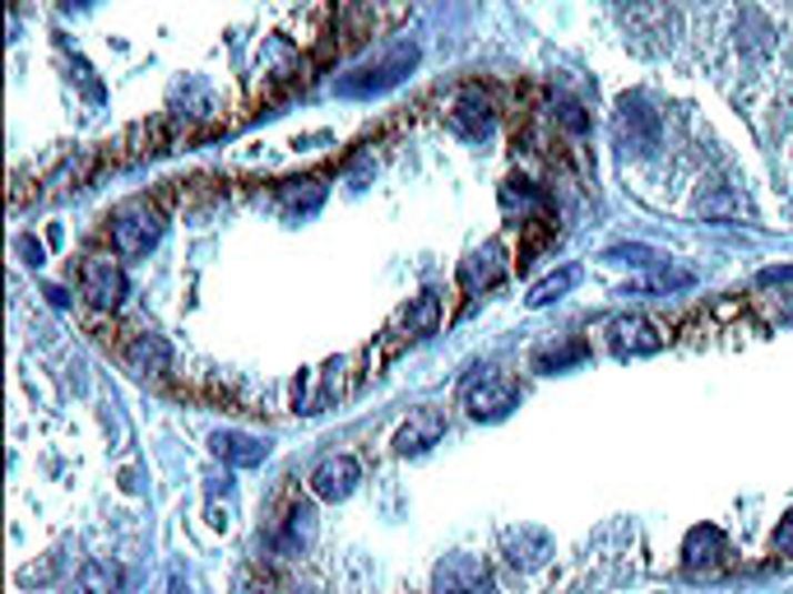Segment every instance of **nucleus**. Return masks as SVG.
<instances>
[{
	"label": "nucleus",
	"instance_id": "nucleus-1",
	"mask_svg": "<svg viewBox=\"0 0 793 594\" xmlns=\"http://www.w3.org/2000/svg\"><path fill=\"white\" fill-rule=\"evenodd\" d=\"M108 232H112L117 255H149L158 246V238H163V214H158V204H149V200H126L108 219Z\"/></svg>",
	"mask_w": 793,
	"mask_h": 594
},
{
	"label": "nucleus",
	"instance_id": "nucleus-2",
	"mask_svg": "<svg viewBox=\"0 0 793 594\" xmlns=\"http://www.w3.org/2000/svg\"><path fill=\"white\" fill-rule=\"evenodd\" d=\"M413 66H418V42H394L377 66H362L349 80H339V93H385L400 84Z\"/></svg>",
	"mask_w": 793,
	"mask_h": 594
},
{
	"label": "nucleus",
	"instance_id": "nucleus-3",
	"mask_svg": "<svg viewBox=\"0 0 793 594\" xmlns=\"http://www.w3.org/2000/svg\"><path fill=\"white\" fill-rule=\"evenodd\" d=\"M79 289H84V298L93 306H102V312H117L126 298V274L112 255H89V261L79 265Z\"/></svg>",
	"mask_w": 793,
	"mask_h": 594
},
{
	"label": "nucleus",
	"instance_id": "nucleus-4",
	"mask_svg": "<svg viewBox=\"0 0 793 594\" xmlns=\"http://www.w3.org/2000/svg\"><path fill=\"white\" fill-rule=\"evenodd\" d=\"M464 409L479 423H496V419H506L511 409H520V385L511 376H483L479 385L464 391Z\"/></svg>",
	"mask_w": 793,
	"mask_h": 594
},
{
	"label": "nucleus",
	"instance_id": "nucleus-5",
	"mask_svg": "<svg viewBox=\"0 0 793 594\" xmlns=\"http://www.w3.org/2000/svg\"><path fill=\"white\" fill-rule=\"evenodd\" d=\"M432 594H492V576L479 557H445L432 576Z\"/></svg>",
	"mask_w": 793,
	"mask_h": 594
},
{
	"label": "nucleus",
	"instance_id": "nucleus-6",
	"mask_svg": "<svg viewBox=\"0 0 793 594\" xmlns=\"http://www.w3.org/2000/svg\"><path fill=\"white\" fill-rule=\"evenodd\" d=\"M608 344H613L618 358H650L664 349V334L645 316H618V321H608Z\"/></svg>",
	"mask_w": 793,
	"mask_h": 594
},
{
	"label": "nucleus",
	"instance_id": "nucleus-7",
	"mask_svg": "<svg viewBox=\"0 0 793 594\" xmlns=\"http://www.w3.org/2000/svg\"><path fill=\"white\" fill-rule=\"evenodd\" d=\"M362 483V464L353 455H325L311 470V493L321 502H343Z\"/></svg>",
	"mask_w": 793,
	"mask_h": 594
},
{
	"label": "nucleus",
	"instance_id": "nucleus-8",
	"mask_svg": "<svg viewBox=\"0 0 793 594\" xmlns=\"http://www.w3.org/2000/svg\"><path fill=\"white\" fill-rule=\"evenodd\" d=\"M618 140H622V149H636V153H650L659 144V117L641 98L618 102Z\"/></svg>",
	"mask_w": 793,
	"mask_h": 594
},
{
	"label": "nucleus",
	"instance_id": "nucleus-9",
	"mask_svg": "<svg viewBox=\"0 0 793 594\" xmlns=\"http://www.w3.org/2000/svg\"><path fill=\"white\" fill-rule=\"evenodd\" d=\"M209 446H214V455L223 464H237V470H251V464H264V455H270V442L264 436H251V432H214L209 436Z\"/></svg>",
	"mask_w": 793,
	"mask_h": 594
},
{
	"label": "nucleus",
	"instance_id": "nucleus-10",
	"mask_svg": "<svg viewBox=\"0 0 793 594\" xmlns=\"http://www.w3.org/2000/svg\"><path fill=\"white\" fill-rule=\"evenodd\" d=\"M445 121H451V131H455V135H464V140H483V135H492L496 112H492V102H488L483 93H460Z\"/></svg>",
	"mask_w": 793,
	"mask_h": 594
},
{
	"label": "nucleus",
	"instance_id": "nucleus-11",
	"mask_svg": "<svg viewBox=\"0 0 793 594\" xmlns=\"http://www.w3.org/2000/svg\"><path fill=\"white\" fill-rule=\"evenodd\" d=\"M441 432H445V413L441 409H418L413 419L394 432V451L400 455H422L428 446L441 442Z\"/></svg>",
	"mask_w": 793,
	"mask_h": 594
},
{
	"label": "nucleus",
	"instance_id": "nucleus-12",
	"mask_svg": "<svg viewBox=\"0 0 793 594\" xmlns=\"http://www.w3.org/2000/svg\"><path fill=\"white\" fill-rule=\"evenodd\" d=\"M126 363L135 376H168L172 368V344L163 334H135V340L126 344Z\"/></svg>",
	"mask_w": 793,
	"mask_h": 594
},
{
	"label": "nucleus",
	"instance_id": "nucleus-13",
	"mask_svg": "<svg viewBox=\"0 0 793 594\" xmlns=\"http://www.w3.org/2000/svg\"><path fill=\"white\" fill-rule=\"evenodd\" d=\"M724 557V534L715 525H696L682 538V566L686 572H715Z\"/></svg>",
	"mask_w": 793,
	"mask_h": 594
},
{
	"label": "nucleus",
	"instance_id": "nucleus-14",
	"mask_svg": "<svg viewBox=\"0 0 793 594\" xmlns=\"http://www.w3.org/2000/svg\"><path fill=\"white\" fill-rule=\"evenodd\" d=\"M501 210H506L511 223H534L548 214V200L534 182H524V177H511L506 187H501Z\"/></svg>",
	"mask_w": 793,
	"mask_h": 594
},
{
	"label": "nucleus",
	"instance_id": "nucleus-15",
	"mask_svg": "<svg viewBox=\"0 0 793 594\" xmlns=\"http://www.w3.org/2000/svg\"><path fill=\"white\" fill-rule=\"evenodd\" d=\"M506 274V251H501L496 242L492 246H483V251H473L469 261H464V270H460V283L469 293H479V289H492V283Z\"/></svg>",
	"mask_w": 793,
	"mask_h": 594
},
{
	"label": "nucleus",
	"instance_id": "nucleus-16",
	"mask_svg": "<svg viewBox=\"0 0 793 594\" xmlns=\"http://www.w3.org/2000/svg\"><path fill=\"white\" fill-rule=\"evenodd\" d=\"M580 283V265H562L558 274H548L543 283H534V293H529V306H548V302H558L566 298L571 289Z\"/></svg>",
	"mask_w": 793,
	"mask_h": 594
},
{
	"label": "nucleus",
	"instance_id": "nucleus-17",
	"mask_svg": "<svg viewBox=\"0 0 793 594\" xmlns=\"http://www.w3.org/2000/svg\"><path fill=\"white\" fill-rule=\"evenodd\" d=\"M121 576L112 562H84V572H79V594H117Z\"/></svg>",
	"mask_w": 793,
	"mask_h": 594
},
{
	"label": "nucleus",
	"instance_id": "nucleus-18",
	"mask_svg": "<svg viewBox=\"0 0 793 594\" xmlns=\"http://www.w3.org/2000/svg\"><path fill=\"white\" fill-rule=\"evenodd\" d=\"M585 358V344H552V349H539L534 353V372H562V368H571V363H580Z\"/></svg>",
	"mask_w": 793,
	"mask_h": 594
},
{
	"label": "nucleus",
	"instance_id": "nucleus-19",
	"mask_svg": "<svg viewBox=\"0 0 793 594\" xmlns=\"http://www.w3.org/2000/svg\"><path fill=\"white\" fill-rule=\"evenodd\" d=\"M404 325H409V340H422L432 325H436V298L432 293H422L409 312H404Z\"/></svg>",
	"mask_w": 793,
	"mask_h": 594
},
{
	"label": "nucleus",
	"instance_id": "nucleus-20",
	"mask_svg": "<svg viewBox=\"0 0 793 594\" xmlns=\"http://www.w3.org/2000/svg\"><path fill=\"white\" fill-rule=\"evenodd\" d=\"M775 553H784V557H793V511L784 515V521L775 525Z\"/></svg>",
	"mask_w": 793,
	"mask_h": 594
},
{
	"label": "nucleus",
	"instance_id": "nucleus-21",
	"mask_svg": "<svg viewBox=\"0 0 793 594\" xmlns=\"http://www.w3.org/2000/svg\"><path fill=\"white\" fill-rule=\"evenodd\" d=\"M562 121L571 125V131H585V117H580L575 102H562Z\"/></svg>",
	"mask_w": 793,
	"mask_h": 594
},
{
	"label": "nucleus",
	"instance_id": "nucleus-22",
	"mask_svg": "<svg viewBox=\"0 0 793 594\" xmlns=\"http://www.w3.org/2000/svg\"><path fill=\"white\" fill-rule=\"evenodd\" d=\"M793 279V265H784V270H761V283H789Z\"/></svg>",
	"mask_w": 793,
	"mask_h": 594
},
{
	"label": "nucleus",
	"instance_id": "nucleus-23",
	"mask_svg": "<svg viewBox=\"0 0 793 594\" xmlns=\"http://www.w3.org/2000/svg\"><path fill=\"white\" fill-rule=\"evenodd\" d=\"M307 594H315V590H307Z\"/></svg>",
	"mask_w": 793,
	"mask_h": 594
}]
</instances>
